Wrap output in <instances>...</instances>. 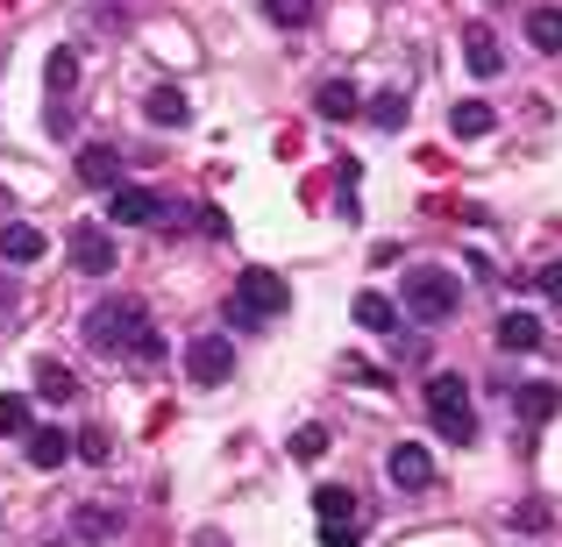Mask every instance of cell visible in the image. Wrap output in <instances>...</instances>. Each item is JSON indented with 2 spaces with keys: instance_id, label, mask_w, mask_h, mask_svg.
Returning <instances> with one entry per match:
<instances>
[{
  "instance_id": "18",
  "label": "cell",
  "mask_w": 562,
  "mask_h": 547,
  "mask_svg": "<svg viewBox=\"0 0 562 547\" xmlns=\"http://www.w3.org/2000/svg\"><path fill=\"white\" fill-rule=\"evenodd\" d=\"M71 534H79V540H114V534H122V512H108V505H79V512H71Z\"/></svg>"
},
{
  "instance_id": "33",
  "label": "cell",
  "mask_w": 562,
  "mask_h": 547,
  "mask_svg": "<svg viewBox=\"0 0 562 547\" xmlns=\"http://www.w3.org/2000/svg\"><path fill=\"white\" fill-rule=\"evenodd\" d=\"M50 547H71V540H50Z\"/></svg>"
},
{
  "instance_id": "5",
  "label": "cell",
  "mask_w": 562,
  "mask_h": 547,
  "mask_svg": "<svg viewBox=\"0 0 562 547\" xmlns=\"http://www.w3.org/2000/svg\"><path fill=\"white\" fill-rule=\"evenodd\" d=\"M186 377L206 384V391L228 384L235 377V342H228V334H192V342H186Z\"/></svg>"
},
{
  "instance_id": "13",
  "label": "cell",
  "mask_w": 562,
  "mask_h": 547,
  "mask_svg": "<svg viewBox=\"0 0 562 547\" xmlns=\"http://www.w3.org/2000/svg\"><path fill=\"white\" fill-rule=\"evenodd\" d=\"M314 114H321V122H357V114H363L357 86H349V79H328V86L314 93Z\"/></svg>"
},
{
  "instance_id": "16",
  "label": "cell",
  "mask_w": 562,
  "mask_h": 547,
  "mask_svg": "<svg viewBox=\"0 0 562 547\" xmlns=\"http://www.w3.org/2000/svg\"><path fill=\"white\" fill-rule=\"evenodd\" d=\"M143 114H150L157 128H186V114H192V100L179 93V86H157L150 100H143Z\"/></svg>"
},
{
  "instance_id": "19",
  "label": "cell",
  "mask_w": 562,
  "mask_h": 547,
  "mask_svg": "<svg viewBox=\"0 0 562 547\" xmlns=\"http://www.w3.org/2000/svg\"><path fill=\"white\" fill-rule=\"evenodd\" d=\"M498 349H520V356L541 349V320L535 314H506V320H498Z\"/></svg>"
},
{
  "instance_id": "28",
  "label": "cell",
  "mask_w": 562,
  "mask_h": 547,
  "mask_svg": "<svg viewBox=\"0 0 562 547\" xmlns=\"http://www.w3.org/2000/svg\"><path fill=\"white\" fill-rule=\"evenodd\" d=\"M292 455H300V463H321V455H328V426H300V434H292Z\"/></svg>"
},
{
  "instance_id": "32",
  "label": "cell",
  "mask_w": 562,
  "mask_h": 547,
  "mask_svg": "<svg viewBox=\"0 0 562 547\" xmlns=\"http://www.w3.org/2000/svg\"><path fill=\"white\" fill-rule=\"evenodd\" d=\"M541 292H549V299L562 306V263H541Z\"/></svg>"
},
{
  "instance_id": "34",
  "label": "cell",
  "mask_w": 562,
  "mask_h": 547,
  "mask_svg": "<svg viewBox=\"0 0 562 547\" xmlns=\"http://www.w3.org/2000/svg\"><path fill=\"white\" fill-rule=\"evenodd\" d=\"M206 547H214V540H206Z\"/></svg>"
},
{
  "instance_id": "10",
  "label": "cell",
  "mask_w": 562,
  "mask_h": 547,
  "mask_svg": "<svg viewBox=\"0 0 562 547\" xmlns=\"http://www.w3.org/2000/svg\"><path fill=\"white\" fill-rule=\"evenodd\" d=\"M463 65L477 71V79H498V71H506V43H498L492 22H470L463 29Z\"/></svg>"
},
{
  "instance_id": "2",
  "label": "cell",
  "mask_w": 562,
  "mask_h": 547,
  "mask_svg": "<svg viewBox=\"0 0 562 547\" xmlns=\"http://www.w3.org/2000/svg\"><path fill=\"white\" fill-rule=\"evenodd\" d=\"M285 306H292V285L271 263H243V271H235V292H228L235 328H271V320H285Z\"/></svg>"
},
{
  "instance_id": "31",
  "label": "cell",
  "mask_w": 562,
  "mask_h": 547,
  "mask_svg": "<svg viewBox=\"0 0 562 547\" xmlns=\"http://www.w3.org/2000/svg\"><path fill=\"white\" fill-rule=\"evenodd\" d=\"M321 547H357V520H321Z\"/></svg>"
},
{
  "instance_id": "9",
  "label": "cell",
  "mask_w": 562,
  "mask_h": 547,
  "mask_svg": "<svg viewBox=\"0 0 562 547\" xmlns=\"http://www.w3.org/2000/svg\"><path fill=\"white\" fill-rule=\"evenodd\" d=\"M384 477H392L398 491H427V483H435V455H427L420 441H398V448L384 455Z\"/></svg>"
},
{
  "instance_id": "23",
  "label": "cell",
  "mask_w": 562,
  "mask_h": 547,
  "mask_svg": "<svg viewBox=\"0 0 562 547\" xmlns=\"http://www.w3.org/2000/svg\"><path fill=\"white\" fill-rule=\"evenodd\" d=\"M314 512H321V520H357V491H342V483H328V491H314Z\"/></svg>"
},
{
  "instance_id": "4",
  "label": "cell",
  "mask_w": 562,
  "mask_h": 547,
  "mask_svg": "<svg viewBox=\"0 0 562 547\" xmlns=\"http://www.w3.org/2000/svg\"><path fill=\"white\" fill-rule=\"evenodd\" d=\"M427 412H435V426L456 441V448H470V441H477V412H470V384L463 377H449V369H441V377H427Z\"/></svg>"
},
{
  "instance_id": "3",
  "label": "cell",
  "mask_w": 562,
  "mask_h": 547,
  "mask_svg": "<svg viewBox=\"0 0 562 547\" xmlns=\"http://www.w3.org/2000/svg\"><path fill=\"white\" fill-rule=\"evenodd\" d=\"M456 277L441 271V263H413L406 277H398V306H406L413 320H427V328H441V320H456Z\"/></svg>"
},
{
  "instance_id": "20",
  "label": "cell",
  "mask_w": 562,
  "mask_h": 547,
  "mask_svg": "<svg viewBox=\"0 0 562 547\" xmlns=\"http://www.w3.org/2000/svg\"><path fill=\"white\" fill-rule=\"evenodd\" d=\"M71 391H79V377H71L65 363H50V356H43V363H36V398H50V406H65Z\"/></svg>"
},
{
  "instance_id": "17",
  "label": "cell",
  "mask_w": 562,
  "mask_h": 547,
  "mask_svg": "<svg viewBox=\"0 0 562 547\" xmlns=\"http://www.w3.org/2000/svg\"><path fill=\"white\" fill-rule=\"evenodd\" d=\"M527 43H535L541 57H562V8H535V14H527Z\"/></svg>"
},
{
  "instance_id": "14",
  "label": "cell",
  "mask_w": 562,
  "mask_h": 547,
  "mask_svg": "<svg viewBox=\"0 0 562 547\" xmlns=\"http://www.w3.org/2000/svg\"><path fill=\"white\" fill-rule=\"evenodd\" d=\"M79 179L108 192L114 179H122V150H114V143H86V150H79Z\"/></svg>"
},
{
  "instance_id": "6",
  "label": "cell",
  "mask_w": 562,
  "mask_h": 547,
  "mask_svg": "<svg viewBox=\"0 0 562 547\" xmlns=\"http://www.w3.org/2000/svg\"><path fill=\"white\" fill-rule=\"evenodd\" d=\"M65 257H71V271H86V277H108L114 263H122L114 257V235L100 228V220H79V228L65 235Z\"/></svg>"
},
{
  "instance_id": "12",
  "label": "cell",
  "mask_w": 562,
  "mask_h": 547,
  "mask_svg": "<svg viewBox=\"0 0 562 547\" xmlns=\"http://www.w3.org/2000/svg\"><path fill=\"white\" fill-rule=\"evenodd\" d=\"M29 463L36 469H65L71 463V434L65 426H29Z\"/></svg>"
},
{
  "instance_id": "22",
  "label": "cell",
  "mask_w": 562,
  "mask_h": 547,
  "mask_svg": "<svg viewBox=\"0 0 562 547\" xmlns=\"http://www.w3.org/2000/svg\"><path fill=\"white\" fill-rule=\"evenodd\" d=\"M449 128H456V136H492V128H498V114L484 107V100H456Z\"/></svg>"
},
{
  "instance_id": "27",
  "label": "cell",
  "mask_w": 562,
  "mask_h": 547,
  "mask_svg": "<svg viewBox=\"0 0 562 547\" xmlns=\"http://www.w3.org/2000/svg\"><path fill=\"white\" fill-rule=\"evenodd\" d=\"M71 455H86V463H93V469H108V463H114V441L100 434V426H86V434L71 441Z\"/></svg>"
},
{
  "instance_id": "30",
  "label": "cell",
  "mask_w": 562,
  "mask_h": 547,
  "mask_svg": "<svg viewBox=\"0 0 562 547\" xmlns=\"http://www.w3.org/2000/svg\"><path fill=\"white\" fill-rule=\"evenodd\" d=\"M506 520L520 526V534H541V526H549V505H541V498H527V505H513Z\"/></svg>"
},
{
  "instance_id": "11",
  "label": "cell",
  "mask_w": 562,
  "mask_h": 547,
  "mask_svg": "<svg viewBox=\"0 0 562 547\" xmlns=\"http://www.w3.org/2000/svg\"><path fill=\"white\" fill-rule=\"evenodd\" d=\"M506 398H513V412H520L527 426H549L562 412V384H520V391L506 384Z\"/></svg>"
},
{
  "instance_id": "24",
  "label": "cell",
  "mask_w": 562,
  "mask_h": 547,
  "mask_svg": "<svg viewBox=\"0 0 562 547\" xmlns=\"http://www.w3.org/2000/svg\"><path fill=\"white\" fill-rule=\"evenodd\" d=\"M406 114H413L406 93H378V100H371V122H378V128H406Z\"/></svg>"
},
{
  "instance_id": "15",
  "label": "cell",
  "mask_w": 562,
  "mask_h": 547,
  "mask_svg": "<svg viewBox=\"0 0 562 547\" xmlns=\"http://www.w3.org/2000/svg\"><path fill=\"white\" fill-rule=\"evenodd\" d=\"M0 257H8V263H36V257H43V228L8 220V228H0Z\"/></svg>"
},
{
  "instance_id": "25",
  "label": "cell",
  "mask_w": 562,
  "mask_h": 547,
  "mask_svg": "<svg viewBox=\"0 0 562 547\" xmlns=\"http://www.w3.org/2000/svg\"><path fill=\"white\" fill-rule=\"evenodd\" d=\"M263 14H271L278 29H306L314 22V0H263Z\"/></svg>"
},
{
  "instance_id": "1",
  "label": "cell",
  "mask_w": 562,
  "mask_h": 547,
  "mask_svg": "<svg viewBox=\"0 0 562 547\" xmlns=\"http://www.w3.org/2000/svg\"><path fill=\"white\" fill-rule=\"evenodd\" d=\"M86 342H93L100 356H136V363L165 356V334H157V320L143 314L136 299H100L93 314H86Z\"/></svg>"
},
{
  "instance_id": "8",
  "label": "cell",
  "mask_w": 562,
  "mask_h": 547,
  "mask_svg": "<svg viewBox=\"0 0 562 547\" xmlns=\"http://www.w3.org/2000/svg\"><path fill=\"white\" fill-rule=\"evenodd\" d=\"M157 214H165V200H157V192H143V185H122V179L108 185V220H114V228H150Z\"/></svg>"
},
{
  "instance_id": "26",
  "label": "cell",
  "mask_w": 562,
  "mask_h": 547,
  "mask_svg": "<svg viewBox=\"0 0 562 547\" xmlns=\"http://www.w3.org/2000/svg\"><path fill=\"white\" fill-rule=\"evenodd\" d=\"M29 426H36V420H29V398L0 391V434H29Z\"/></svg>"
},
{
  "instance_id": "29",
  "label": "cell",
  "mask_w": 562,
  "mask_h": 547,
  "mask_svg": "<svg viewBox=\"0 0 562 547\" xmlns=\"http://www.w3.org/2000/svg\"><path fill=\"white\" fill-rule=\"evenodd\" d=\"M186 220H192L200 235H214V242H228V214H221V206H206V200H200V206H192Z\"/></svg>"
},
{
  "instance_id": "7",
  "label": "cell",
  "mask_w": 562,
  "mask_h": 547,
  "mask_svg": "<svg viewBox=\"0 0 562 547\" xmlns=\"http://www.w3.org/2000/svg\"><path fill=\"white\" fill-rule=\"evenodd\" d=\"M43 86H50V128L65 136V128H71V86H79V50H50Z\"/></svg>"
},
{
  "instance_id": "21",
  "label": "cell",
  "mask_w": 562,
  "mask_h": 547,
  "mask_svg": "<svg viewBox=\"0 0 562 547\" xmlns=\"http://www.w3.org/2000/svg\"><path fill=\"white\" fill-rule=\"evenodd\" d=\"M357 328H371V334H392V328H398V306L384 299V292H363V299H357Z\"/></svg>"
}]
</instances>
